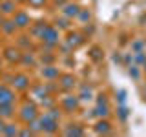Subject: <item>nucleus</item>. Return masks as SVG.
I'll return each instance as SVG.
<instances>
[{"label": "nucleus", "instance_id": "1", "mask_svg": "<svg viewBox=\"0 0 146 137\" xmlns=\"http://www.w3.org/2000/svg\"><path fill=\"white\" fill-rule=\"evenodd\" d=\"M36 106L35 104H29V102H26L24 106H22L20 110V117H22V121H26V122H33L35 119H36Z\"/></svg>", "mask_w": 146, "mask_h": 137}, {"label": "nucleus", "instance_id": "2", "mask_svg": "<svg viewBox=\"0 0 146 137\" xmlns=\"http://www.w3.org/2000/svg\"><path fill=\"white\" fill-rule=\"evenodd\" d=\"M15 100H17V97L11 91V88L6 84H0V104H13Z\"/></svg>", "mask_w": 146, "mask_h": 137}, {"label": "nucleus", "instance_id": "3", "mask_svg": "<svg viewBox=\"0 0 146 137\" xmlns=\"http://www.w3.org/2000/svg\"><path fill=\"white\" fill-rule=\"evenodd\" d=\"M11 84H13V88H15V90L24 91V90L29 88V77L24 75V73H18V75L13 77V82H11Z\"/></svg>", "mask_w": 146, "mask_h": 137}, {"label": "nucleus", "instance_id": "4", "mask_svg": "<svg viewBox=\"0 0 146 137\" xmlns=\"http://www.w3.org/2000/svg\"><path fill=\"white\" fill-rule=\"evenodd\" d=\"M2 55H4V59H6L7 62H11V64H15V62H20V61H22V53H20V49L13 48V46H9V48H6Z\"/></svg>", "mask_w": 146, "mask_h": 137}, {"label": "nucleus", "instance_id": "5", "mask_svg": "<svg viewBox=\"0 0 146 137\" xmlns=\"http://www.w3.org/2000/svg\"><path fill=\"white\" fill-rule=\"evenodd\" d=\"M40 39L44 40V42H48V44H57L58 42V33H57V29L55 27H46L44 29V33H42V37Z\"/></svg>", "mask_w": 146, "mask_h": 137}, {"label": "nucleus", "instance_id": "6", "mask_svg": "<svg viewBox=\"0 0 146 137\" xmlns=\"http://www.w3.org/2000/svg\"><path fill=\"white\" fill-rule=\"evenodd\" d=\"M13 22L17 24V27H26V26H29V15L24 11H15Z\"/></svg>", "mask_w": 146, "mask_h": 137}, {"label": "nucleus", "instance_id": "7", "mask_svg": "<svg viewBox=\"0 0 146 137\" xmlns=\"http://www.w3.org/2000/svg\"><path fill=\"white\" fill-rule=\"evenodd\" d=\"M15 2L13 0H0V13H6V15H11L15 13Z\"/></svg>", "mask_w": 146, "mask_h": 137}, {"label": "nucleus", "instance_id": "8", "mask_svg": "<svg viewBox=\"0 0 146 137\" xmlns=\"http://www.w3.org/2000/svg\"><path fill=\"white\" fill-rule=\"evenodd\" d=\"M0 29H2V33H6V35H13L15 29H17V24L13 20H6V22H2Z\"/></svg>", "mask_w": 146, "mask_h": 137}, {"label": "nucleus", "instance_id": "9", "mask_svg": "<svg viewBox=\"0 0 146 137\" xmlns=\"http://www.w3.org/2000/svg\"><path fill=\"white\" fill-rule=\"evenodd\" d=\"M13 117V104H0V119Z\"/></svg>", "mask_w": 146, "mask_h": 137}, {"label": "nucleus", "instance_id": "10", "mask_svg": "<svg viewBox=\"0 0 146 137\" xmlns=\"http://www.w3.org/2000/svg\"><path fill=\"white\" fill-rule=\"evenodd\" d=\"M2 134H4V135H17V134H18V130H17V126H15V124H4Z\"/></svg>", "mask_w": 146, "mask_h": 137}, {"label": "nucleus", "instance_id": "11", "mask_svg": "<svg viewBox=\"0 0 146 137\" xmlns=\"http://www.w3.org/2000/svg\"><path fill=\"white\" fill-rule=\"evenodd\" d=\"M62 80H64V82H62V88H66V90H68V88H71V86L75 84V77H71V75L62 77Z\"/></svg>", "mask_w": 146, "mask_h": 137}, {"label": "nucleus", "instance_id": "12", "mask_svg": "<svg viewBox=\"0 0 146 137\" xmlns=\"http://www.w3.org/2000/svg\"><path fill=\"white\" fill-rule=\"evenodd\" d=\"M42 75L48 77V79H51V77H57V75H58V71L53 70V68L49 66V68H44V70H42Z\"/></svg>", "mask_w": 146, "mask_h": 137}, {"label": "nucleus", "instance_id": "13", "mask_svg": "<svg viewBox=\"0 0 146 137\" xmlns=\"http://www.w3.org/2000/svg\"><path fill=\"white\" fill-rule=\"evenodd\" d=\"M108 130H110V124H108V122H99V124H97V132H99V134H100V132H102V134H106Z\"/></svg>", "mask_w": 146, "mask_h": 137}, {"label": "nucleus", "instance_id": "14", "mask_svg": "<svg viewBox=\"0 0 146 137\" xmlns=\"http://www.w3.org/2000/svg\"><path fill=\"white\" fill-rule=\"evenodd\" d=\"M44 2H46V0H29V4H31V6H36V7H38V6H42Z\"/></svg>", "mask_w": 146, "mask_h": 137}, {"label": "nucleus", "instance_id": "15", "mask_svg": "<svg viewBox=\"0 0 146 137\" xmlns=\"http://www.w3.org/2000/svg\"><path fill=\"white\" fill-rule=\"evenodd\" d=\"M2 130H4V119H0V134H2Z\"/></svg>", "mask_w": 146, "mask_h": 137}, {"label": "nucleus", "instance_id": "16", "mask_svg": "<svg viewBox=\"0 0 146 137\" xmlns=\"http://www.w3.org/2000/svg\"><path fill=\"white\" fill-rule=\"evenodd\" d=\"M2 22H4V18H2V15H0V26H2Z\"/></svg>", "mask_w": 146, "mask_h": 137}, {"label": "nucleus", "instance_id": "17", "mask_svg": "<svg viewBox=\"0 0 146 137\" xmlns=\"http://www.w3.org/2000/svg\"><path fill=\"white\" fill-rule=\"evenodd\" d=\"M0 64H2V57H0Z\"/></svg>", "mask_w": 146, "mask_h": 137}, {"label": "nucleus", "instance_id": "18", "mask_svg": "<svg viewBox=\"0 0 146 137\" xmlns=\"http://www.w3.org/2000/svg\"><path fill=\"white\" fill-rule=\"evenodd\" d=\"M20 2H22V0H20Z\"/></svg>", "mask_w": 146, "mask_h": 137}]
</instances>
